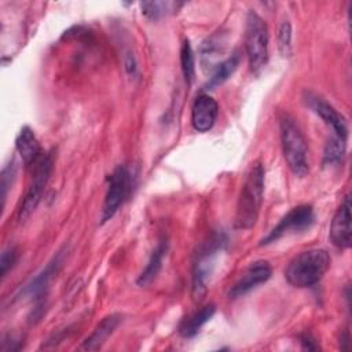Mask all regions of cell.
I'll return each instance as SVG.
<instances>
[{"instance_id": "cell-1", "label": "cell", "mask_w": 352, "mask_h": 352, "mask_svg": "<svg viewBox=\"0 0 352 352\" xmlns=\"http://www.w3.org/2000/svg\"><path fill=\"white\" fill-rule=\"evenodd\" d=\"M264 176L265 170L261 162L252 165L246 175L245 183L242 186L235 213V227L241 230L252 228L258 217L263 194H264Z\"/></svg>"}, {"instance_id": "cell-2", "label": "cell", "mask_w": 352, "mask_h": 352, "mask_svg": "<svg viewBox=\"0 0 352 352\" xmlns=\"http://www.w3.org/2000/svg\"><path fill=\"white\" fill-rule=\"evenodd\" d=\"M330 261V256L324 249L304 250L287 264L285 278L294 287H311L324 276Z\"/></svg>"}, {"instance_id": "cell-3", "label": "cell", "mask_w": 352, "mask_h": 352, "mask_svg": "<svg viewBox=\"0 0 352 352\" xmlns=\"http://www.w3.org/2000/svg\"><path fill=\"white\" fill-rule=\"evenodd\" d=\"M279 135L282 153L289 169L296 176L304 177L309 172L308 147L301 129L289 114H283L279 118Z\"/></svg>"}, {"instance_id": "cell-4", "label": "cell", "mask_w": 352, "mask_h": 352, "mask_svg": "<svg viewBox=\"0 0 352 352\" xmlns=\"http://www.w3.org/2000/svg\"><path fill=\"white\" fill-rule=\"evenodd\" d=\"M245 51L250 70L260 73L268 59V30L265 21L254 11H249L246 16Z\"/></svg>"}, {"instance_id": "cell-5", "label": "cell", "mask_w": 352, "mask_h": 352, "mask_svg": "<svg viewBox=\"0 0 352 352\" xmlns=\"http://www.w3.org/2000/svg\"><path fill=\"white\" fill-rule=\"evenodd\" d=\"M226 236L223 232L213 234L198 250L192 265V286L191 293L194 300H201L206 292L208 280L214 267V258L217 253L226 245Z\"/></svg>"}, {"instance_id": "cell-6", "label": "cell", "mask_w": 352, "mask_h": 352, "mask_svg": "<svg viewBox=\"0 0 352 352\" xmlns=\"http://www.w3.org/2000/svg\"><path fill=\"white\" fill-rule=\"evenodd\" d=\"M135 184V177L131 169L125 165H118L107 177V190L102 206V223L110 220L125 199L129 197Z\"/></svg>"}, {"instance_id": "cell-7", "label": "cell", "mask_w": 352, "mask_h": 352, "mask_svg": "<svg viewBox=\"0 0 352 352\" xmlns=\"http://www.w3.org/2000/svg\"><path fill=\"white\" fill-rule=\"evenodd\" d=\"M52 164V155L50 153H43L41 157L32 165V180L18 212L19 221L26 220L37 208L43 191L51 176Z\"/></svg>"}, {"instance_id": "cell-8", "label": "cell", "mask_w": 352, "mask_h": 352, "mask_svg": "<svg viewBox=\"0 0 352 352\" xmlns=\"http://www.w3.org/2000/svg\"><path fill=\"white\" fill-rule=\"evenodd\" d=\"M315 221L314 208L311 205H298L290 209L279 223L260 241V246L270 245L286 234L300 232L309 228Z\"/></svg>"}, {"instance_id": "cell-9", "label": "cell", "mask_w": 352, "mask_h": 352, "mask_svg": "<svg viewBox=\"0 0 352 352\" xmlns=\"http://www.w3.org/2000/svg\"><path fill=\"white\" fill-rule=\"evenodd\" d=\"M270 276H271V265L268 264V261L257 260L252 263L243 271L239 279L231 286V289L228 290V297L232 300L239 298L246 293H249L250 290H253L254 287H257L258 285L265 283L270 279Z\"/></svg>"}, {"instance_id": "cell-10", "label": "cell", "mask_w": 352, "mask_h": 352, "mask_svg": "<svg viewBox=\"0 0 352 352\" xmlns=\"http://www.w3.org/2000/svg\"><path fill=\"white\" fill-rule=\"evenodd\" d=\"M305 102L316 116H319L329 126H331L337 138L346 140V136H348L346 121L329 102H326L323 98L311 92L305 95Z\"/></svg>"}, {"instance_id": "cell-11", "label": "cell", "mask_w": 352, "mask_h": 352, "mask_svg": "<svg viewBox=\"0 0 352 352\" xmlns=\"http://www.w3.org/2000/svg\"><path fill=\"white\" fill-rule=\"evenodd\" d=\"M351 195L346 194L330 224L331 243L338 249H348L351 246Z\"/></svg>"}, {"instance_id": "cell-12", "label": "cell", "mask_w": 352, "mask_h": 352, "mask_svg": "<svg viewBox=\"0 0 352 352\" xmlns=\"http://www.w3.org/2000/svg\"><path fill=\"white\" fill-rule=\"evenodd\" d=\"M219 104L208 94H201L192 103L191 107V124L198 132H208L212 129L217 120Z\"/></svg>"}, {"instance_id": "cell-13", "label": "cell", "mask_w": 352, "mask_h": 352, "mask_svg": "<svg viewBox=\"0 0 352 352\" xmlns=\"http://www.w3.org/2000/svg\"><path fill=\"white\" fill-rule=\"evenodd\" d=\"M120 322H121V315H118V314L107 315L94 329V331L89 334V337H87L82 341V344L78 346V349H81V351H96V349H99L106 342V340L114 333V330L117 329Z\"/></svg>"}, {"instance_id": "cell-14", "label": "cell", "mask_w": 352, "mask_h": 352, "mask_svg": "<svg viewBox=\"0 0 352 352\" xmlns=\"http://www.w3.org/2000/svg\"><path fill=\"white\" fill-rule=\"evenodd\" d=\"M15 147L26 166H32L43 154L40 143L29 126H23L15 140Z\"/></svg>"}, {"instance_id": "cell-15", "label": "cell", "mask_w": 352, "mask_h": 352, "mask_svg": "<svg viewBox=\"0 0 352 352\" xmlns=\"http://www.w3.org/2000/svg\"><path fill=\"white\" fill-rule=\"evenodd\" d=\"M62 260H63V252H58V254L44 267V270L38 275H36L32 279V282L23 289V294L33 297V298H40L43 296V293L45 292L52 276L60 268Z\"/></svg>"}, {"instance_id": "cell-16", "label": "cell", "mask_w": 352, "mask_h": 352, "mask_svg": "<svg viewBox=\"0 0 352 352\" xmlns=\"http://www.w3.org/2000/svg\"><path fill=\"white\" fill-rule=\"evenodd\" d=\"M216 312L214 304H206L201 309L192 312L179 326V333L184 338H191L198 334V331L202 329V326L212 319V316Z\"/></svg>"}, {"instance_id": "cell-17", "label": "cell", "mask_w": 352, "mask_h": 352, "mask_svg": "<svg viewBox=\"0 0 352 352\" xmlns=\"http://www.w3.org/2000/svg\"><path fill=\"white\" fill-rule=\"evenodd\" d=\"M166 252H168V241L164 238L157 243V246L154 248L144 270L140 272V275L136 280V283L139 286H146L147 283H150L158 275V272L162 267V261H164V257H165Z\"/></svg>"}, {"instance_id": "cell-18", "label": "cell", "mask_w": 352, "mask_h": 352, "mask_svg": "<svg viewBox=\"0 0 352 352\" xmlns=\"http://www.w3.org/2000/svg\"><path fill=\"white\" fill-rule=\"evenodd\" d=\"M239 60H241V56H239L238 51H235L231 56L220 60L212 69V74H210L209 81H208V88L213 89V88L221 85L224 81H227L231 77V74L236 70V67L239 65Z\"/></svg>"}, {"instance_id": "cell-19", "label": "cell", "mask_w": 352, "mask_h": 352, "mask_svg": "<svg viewBox=\"0 0 352 352\" xmlns=\"http://www.w3.org/2000/svg\"><path fill=\"white\" fill-rule=\"evenodd\" d=\"M223 52V41L220 36H212L206 41L202 43L201 47V62L204 67H209L210 70L219 63L217 56Z\"/></svg>"}, {"instance_id": "cell-20", "label": "cell", "mask_w": 352, "mask_h": 352, "mask_svg": "<svg viewBox=\"0 0 352 352\" xmlns=\"http://www.w3.org/2000/svg\"><path fill=\"white\" fill-rule=\"evenodd\" d=\"M182 3H175V1H143L140 4L142 12L150 18V19H158L168 12L176 11L177 7H182Z\"/></svg>"}, {"instance_id": "cell-21", "label": "cell", "mask_w": 352, "mask_h": 352, "mask_svg": "<svg viewBox=\"0 0 352 352\" xmlns=\"http://www.w3.org/2000/svg\"><path fill=\"white\" fill-rule=\"evenodd\" d=\"M180 67L187 85H190L195 76V58L188 40H184L180 48Z\"/></svg>"}, {"instance_id": "cell-22", "label": "cell", "mask_w": 352, "mask_h": 352, "mask_svg": "<svg viewBox=\"0 0 352 352\" xmlns=\"http://www.w3.org/2000/svg\"><path fill=\"white\" fill-rule=\"evenodd\" d=\"M345 142L346 140L334 136L326 143V147L323 151V162L326 165H334L341 161L345 153Z\"/></svg>"}, {"instance_id": "cell-23", "label": "cell", "mask_w": 352, "mask_h": 352, "mask_svg": "<svg viewBox=\"0 0 352 352\" xmlns=\"http://www.w3.org/2000/svg\"><path fill=\"white\" fill-rule=\"evenodd\" d=\"M278 50L283 58L292 52V25L289 21H283L278 30Z\"/></svg>"}, {"instance_id": "cell-24", "label": "cell", "mask_w": 352, "mask_h": 352, "mask_svg": "<svg viewBox=\"0 0 352 352\" xmlns=\"http://www.w3.org/2000/svg\"><path fill=\"white\" fill-rule=\"evenodd\" d=\"M16 258H18V250L14 246H10L3 250L1 257H0L1 278H4L7 275V272L14 267V264L16 263Z\"/></svg>"}, {"instance_id": "cell-25", "label": "cell", "mask_w": 352, "mask_h": 352, "mask_svg": "<svg viewBox=\"0 0 352 352\" xmlns=\"http://www.w3.org/2000/svg\"><path fill=\"white\" fill-rule=\"evenodd\" d=\"M15 173V166H14V162L8 164L7 166H4L3 172H1V198H3V205H4V201H6V195H7V190L11 184V180H12V176Z\"/></svg>"}, {"instance_id": "cell-26", "label": "cell", "mask_w": 352, "mask_h": 352, "mask_svg": "<svg viewBox=\"0 0 352 352\" xmlns=\"http://www.w3.org/2000/svg\"><path fill=\"white\" fill-rule=\"evenodd\" d=\"M300 342L302 345L304 349H308V351H315L319 348V345L316 344V340L309 334V333H305L300 337Z\"/></svg>"}]
</instances>
